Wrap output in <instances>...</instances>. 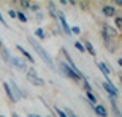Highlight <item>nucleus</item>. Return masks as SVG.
<instances>
[{
    "instance_id": "nucleus-14",
    "label": "nucleus",
    "mask_w": 122,
    "mask_h": 117,
    "mask_svg": "<svg viewBox=\"0 0 122 117\" xmlns=\"http://www.w3.org/2000/svg\"><path fill=\"white\" fill-rule=\"evenodd\" d=\"M3 89H5V93L8 95V98L11 100V101H16V98H14V95H13V92H11V87H10L8 82H3Z\"/></svg>"
},
{
    "instance_id": "nucleus-6",
    "label": "nucleus",
    "mask_w": 122,
    "mask_h": 117,
    "mask_svg": "<svg viewBox=\"0 0 122 117\" xmlns=\"http://www.w3.org/2000/svg\"><path fill=\"white\" fill-rule=\"evenodd\" d=\"M10 62L13 63L14 67H18V68H21V70H25L27 71V63H25V60L24 58H18V57H10Z\"/></svg>"
},
{
    "instance_id": "nucleus-9",
    "label": "nucleus",
    "mask_w": 122,
    "mask_h": 117,
    "mask_svg": "<svg viewBox=\"0 0 122 117\" xmlns=\"http://www.w3.org/2000/svg\"><path fill=\"white\" fill-rule=\"evenodd\" d=\"M92 109H94V112L98 117H108V111H106L105 106H102V104H95V106H92Z\"/></svg>"
},
{
    "instance_id": "nucleus-18",
    "label": "nucleus",
    "mask_w": 122,
    "mask_h": 117,
    "mask_svg": "<svg viewBox=\"0 0 122 117\" xmlns=\"http://www.w3.org/2000/svg\"><path fill=\"white\" fill-rule=\"evenodd\" d=\"M16 19H19L21 22H27V16H25L24 13H18L16 14Z\"/></svg>"
},
{
    "instance_id": "nucleus-30",
    "label": "nucleus",
    "mask_w": 122,
    "mask_h": 117,
    "mask_svg": "<svg viewBox=\"0 0 122 117\" xmlns=\"http://www.w3.org/2000/svg\"><path fill=\"white\" fill-rule=\"evenodd\" d=\"M117 62H119V65H121V67H122V58H119Z\"/></svg>"
},
{
    "instance_id": "nucleus-31",
    "label": "nucleus",
    "mask_w": 122,
    "mask_h": 117,
    "mask_svg": "<svg viewBox=\"0 0 122 117\" xmlns=\"http://www.w3.org/2000/svg\"><path fill=\"white\" fill-rule=\"evenodd\" d=\"M0 48H2V41H0Z\"/></svg>"
},
{
    "instance_id": "nucleus-2",
    "label": "nucleus",
    "mask_w": 122,
    "mask_h": 117,
    "mask_svg": "<svg viewBox=\"0 0 122 117\" xmlns=\"http://www.w3.org/2000/svg\"><path fill=\"white\" fill-rule=\"evenodd\" d=\"M59 68H60V71L63 73V74H65V76L67 78H70V79H73V81H84V79H86V78H82V76H79V74H78V73H75L71 70V68L68 67L67 65V62H60L59 63Z\"/></svg>"
},
{
    "instance_id": "nucleus-29",
    "label": "nucleus",
    "mask_w": 122,
    "mask_h": 117,
    "mask_svg": "<svg viewBox=\"0 0 122 117\" xmlns=\"http://www.w3.org/2000/svg\"><path fill=\"white\" fill-rule=\"evenodd\" d=\"M11 117H19V116H18L16 112H13V114H11Z\"/></svg>"
},
{
    "instance_id": "nucleus-10",
    "label": "nucleus",
    "mask_w": 122,
    "mask_h": 117,
    "mask_svg": "<svg viewBox=\"0 0 122 117\" xmlns=\"http://www.w3.org/2000/svg\"><path fill=\"white\" fill-rule=\"evenodd\" d=\"M108 100L111 101V108H113V112L116 117H122V114L119 112V108H117V104H116V98L114 97H111V95H108Z\"/></svg>"
},
{
    "instance_id": "nucleus-11",
    "label": "nucleus",
    "mask_w": 122,
    "mask_h": 117,
    "mask_svg": "<svg viewBox=\"0 0 122 117\" xmlns=\"http://www.w3.org/2000/svg\"><path fill=\"white\" fill-rule=\"evenodd\" d=\"M102 13H103V16H106V18H111V16H114V8L113 6H109V5H105L103 8H102Z\"/></svg>"
},
{
    "instance_id": "nucleus-26",
    "label": "nucleus",
    "mask_w": 122,
    "mask_h": 117,
    "mask_svg": "<svg viewBox=\"0 0 122 117\" xmlns=\"http://www.w3.org/2000/svg\"><path fill=\"white\" fill-rule=\"evenodd\" d=\"M36 21H43V14L41 13H36Z\"/></svg>"
},
{
    "instance_id": "nucleus-20",
    "label": "nucleus",
    "mask_w": 122,
    "mask_h": 117,
    "mask_svg": "<svg viewBox=\"0 0 122 117\" xmlns=\"http://www.w3.org/2000/svg\"><path fill=\"white\" fill-rule=\"evenodd\" d=\"M65 114H67V116H68V117H78V116H76V114H75V112H73V111H71V109H68V108H67V109H65Z\"/></svg>"
},
{
    "instance_id": "nucleus-28",
    "label": "nucleus",
    "mask_w": 122,
    "mask_h": 117,
    "mask_svg": "<svg viewBox=\"0 0 122 117\" xmlns=\"http://www.w3.org/2000/svg\"><path fill=\"white\" fill-rule=\"evenodd\" d=\"M29 117H41V116H38V114H29Z\"/></svg>"
},
{
    "instance_id": "nucleus-7",
    "label": "nucleus",
    "mask_w": 122,
    "mask_h": 117,
    "mask_svg": "<svg viewBox=\"0 0 122 117\" xmlns=\"http://www.w3.org/2000/svg\"><path fill=\"white\" fill-rule=\"evenodd\" d=\"M97 65H98L100 71H102V73L105 74V78H106V81H108V82H111V79H109V76H111V68H109V67H108V65H106L105 62H98Z\"/></svg>"
},
{
    "instance_id": "nucleus-23",
    "label": "nucleus",
    "mask_w": 122,
    "mask_h": 117,
    "mask_svg": "<svg viewBox=\"0 0 122 117\" xmlns=\"http://www.w3.org/2000/svg\"><path fill=\"white\" fill-rule=\"evenodd\" d=\"M29 8H32V11H40V6H38L36 3H35V5H32V3H30V6H29Z\"/></svg>"
},
{
    "instance_id": "nucleus-12",
    "label": "nucleus",
    "mask_w": 122,
    "mask_h": 117,
    "mask_svg": "<svg viewBox=\"0 0 122 117\" xmlns=\"http://www.w3.org/2000/svg\"><path fill=\"white\" fill-rule=\"evenodd\" d=\"M16 48H18V51H21V54H22L24 57L27 58L29 62H32V63H35V58L32 57V55L29 54V52H27V51H25V49H24V48H22V46H21V44H16Z\"/></svg>"
},
{
    "instance_id": "nucleus-32",
    "label": "nucleus",
    "mask_w": 122,
    "mask_h": 117,
    "mask_svg": "<svg viewBox=\"0 0 122 117\" xmlns=\"http://www.w3.org/2000/svg\"><path fill=\"white\" fill-rule=\"evenodd\" d=\"M0 117H5V116H0Z\"/></svg>"
},
{
    "instance_id": "nucleus-24",
    "label": "nucleus",
    "mask_w": 122,
    "mask_h": 117,
    "mask_svg": "<svg viewBox=\"0 0 122 117\" xmlns=\"http://www.w3.org/2000/svg\"><path fill=\"white\" fill-rule=\"evenodd\" d=\"M116 25L119 29H122V18H116Z\"/></svg>"
},
{
    "instance_id": "nucleus-16",
    "label": "nucleus",
    "mask_w": 122,
    "mask_h": 117,
    "mask_svg": "<svg viewBox=\"0 0 122 117\" xmlns=\"http://www.w3.org/2000/svg\"><path fill=\"white\" fill-rule=\"evenodd\" d=\"M75 48H76L79 52H86V49H84V46H82L81 41H75Z\"/></svg>"
},
{
    "instance_id": "nucleus-22",
    "label": "nucleus",
    "mask_w": 122,
    "mask_h": 117,
    "mask_svg": "<svg viewBox=\"0 0 122 117\" xmlns=\"http://www.w3.org/2000/svg\"><path fill=\"white\" fill-rule=\"evenodd\" d=\"M8 14H10V18H13V19H16V11H14V10H8Z\"/></svg>"
},
{
    "instance_id": "nucleus-3",
    "label": "nucleus",
    "mask_w": 122,
    "mask_h": 117,
    "mask_svg": "<svg viewBox=\"0 0 122 117\" xmlns=\"http://www.w3.org/2000/svg\"><path fill=\"white\" fill-rule=\"evenodd\" d=\"M27 79L30 81V84H33V86H38V87L45 86V81L36 74L35 68H27Z\"/></svg>"
},
{
    "instance_id": "nucleus-8",
    "label": "nucleus",
    "mask_w": 122,
    "mask_h": 117,
    "mask_svg": "<svg viewBox=\"0 0 122 117\" xmlns=\"http://www.w3.org/2000/svg\"><path fill=\"white\" fill-rule=\"evenodd\" d=\"M10 86L13 87V89H11V92H13V95H14V98H16V101H18L19 98H22L24 93L21 92V89H19V87L16 86V82H14V81H10Z\"/></svg>"
},
{
    "instance_id": "nucleus-13",
    "label": "nucleus",
    "mask_w": 122,
    "mask_h": 117,
    "mask_svg": "<svg viewBox=\"0 0 122 117\" xmlns=\"http://www.w3.org/2000/svg\"><path fill=\"white\" fill-rule=\"evenodd\" d=\"M82 46H84V49H86L91 55H97V52H95V48L92 46L91 41H84V43H82Z\"/></svg>"
},
{
    "instance_id": "nucleus-27",
    "label": "nucleus",
    "mask_w": 122,
    "mask_h": 117,
    "mask_svg": "<svg viewBox=\"0 0 122 117\" xmlns=\"http://www.w3.org/2000/svg\"><path fill=\"white\" fill-rule=\"evenodd\" d=\"M116 5H117V6H122V0H117V2H116Z\"/></svg>"
},
{
    "instance_id": "nucleus-4",
    "label": "nucleus",
    "mask_w": 122,
    "mask_h": 117,
    "mask_svg": "<svg viewBox=\"0 0 122 117\" xmlns=\"http://www.w3.org/2000/svg\"><path fill=\"white\" fill-rule=\"evenodd\" d=\"M56 16H57L60 25H62L63 33H65V35H71V33H70V27H68V24H67V19H65V14H63L62 11H57V13H56Z\"/></svg>"
},
{
    "instance_id": "nucleus-5",
    "label": "nucleus",
    "mask_w": 122,
    "mask_h": 117,
    "mask_svg": "<svg viewBox=\"0 0 122 117\" xmlns=\"http://www.w3.org/2000/svg\"><path fill=\"white\" fill-rule=\"evenodd\" d=\"M103 89L106 90V93H108V95H111V97H114V98H116V97L119 95V90H117V87L114 86L113 82L105 81V82H103Z\"/></svg>"
},
{
    "instance_id": "nucleus-1",
    "label": "nucleus",
    "mask_w": 122,
    "mask_h": 117,
    "mask_svg": "<svg viewBox=\"0 0 122 117\" xmlns=\"http://www.w3.org/2000/svg\"><path fill=\"white\" fill-rule=\"evenodd\" d=\"M27 40H29V43H30V46L35 49V52L41 57V60H43V62L48 65V68H49V70H52V71H56V65H54V62H52L51 55L46 52L45 48H43V46H41L40 43H38V41L33 38V36H27Z\"/></svg>"
},
{
    "instance_id": "nucleus-25",
    "label": "nucleus",
    "mask_w": 122,
    "mask_h": 117,
    "mask_svg": "<svg viewBox=\"0 0 122 117\" xmlns=\"http://www.w3.org/2000/svg\"><path fill=\"white\" fill-rule=\"evenodd\" d=\"M0 22L3 24L5 27H8V24H6V21H5V19H3V18H2V13H0Z\"/></svg>"
},
{
    "instance_id": "nucleus-17",
    "label": "nucleus",
    "mask_w": 122,
    "mask_h": 117,
    "mask_svg": "<svg viewBox=\"0 0 122 117\" xmlns=\"http://www.w3.org/2000/svg\"><path fill=\"white\" fill-rule=\"evenodd\" d=\"M54 111L57 112V116H59V117H68L67 114H65V111H63V109H60V108H57V106H54Z\"/></svg>"
},
{
    "instance_id": "nucleus-19",
    "label": "nucleus",
    "mask_w": 122,
    "mask_h": 117,
    "mask_svg": "<svg viewBox=\"0 0 122 117\" xmlns=\"http://www.w3.org/2000/svg\"><path fill=\"white\" fill-rule=\"evenodd\" d=\"M70 33H75V35H79V33H81V29L78 27V25H75V27H71V29H70Z\"/></svg>"
},
{
    "instance_id": "nucleus-15",
    "label": "nucleus",
    "mask_w": 122,
    "mask_h": 117,
    "mask_svg": "<svg viewBox=\"0 0 122 117\" xmlns=\"http://www.w3.org/2000/svg\"><path fill=\"white\" fill-rule=\"evenodd\" d=\"M35 35L38 36L40 40H45V38H46V33H45L43 29H35Z\"/></svg>"
},
{
    "instance_id": "nucleus-21",
    "label": "nucleus",
    "mask_w": 122,
    "mask_h": 117,
    "mask_svg": "<svg viewBox=\"0 0 122 117\" xmlns=\"http://www.w3.org/2000/svg\"><path fill=\"white\" fill-rule=\"evenodd\" d=\"M21 6H22V8H29V6H30V2H27V0H22V2H21Z\"/></svg>"
}]
</instances>
